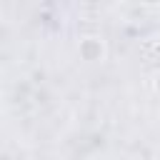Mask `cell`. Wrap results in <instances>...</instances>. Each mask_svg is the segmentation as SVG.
<instances>
[{
    "mask_svg": "<svg viewBox=\"0 0 160 160\" xmlns=\"http://www.w3.org/2000/svg\"><path fill=\"white\" fill-rule=\"evenodd\" d=\"M152 88H155V95L160 98V70L155 72V80H152Z\"/></svg>",
    "mask_w": 160,
    "mask_h": 160,
    "instance_id": "cell-2",
    "label": "cell"
},
{
    "mask_svg": "<svg viewBox=\"0 0 160 160\" xmlns=\"http://www.w3.org/2000/svg\"><path fill=\"white\" fill-rule=\"evenodd\" d=\"M80 55H82V60L95 62V60H102L105 48H102V42L98 38H82L80 40Z\"/></svg>",
    "mask_w": 160,
    "mask_h": 160,
    "instance_id": "cell-1",
    "label": "cell"
}]
</instances>
